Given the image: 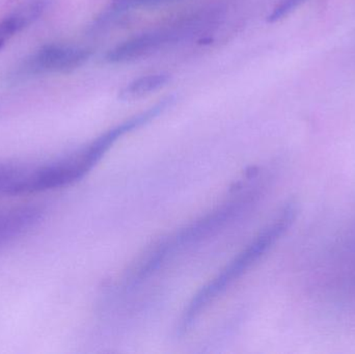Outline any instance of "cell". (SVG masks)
Returning <instances> with one entry per match:
<instances>
[{"mask_svg": "<svg viewBox=\"0 0 355 354\" xmlns=\"http://www.w3.org/2000/svg\"><path fill=\"white\" fill-rule=\"evenodd\" d=\"M306 0H281L268 16V22H277L291 14Z\"/></svg>", "mask_w": 355, "mask_h": 354, "instance_id": "obj_11", "label": "cell"}, {"mask_svg": "<svg viewBox=\"0 0 355 354\" xmlns=\"http://www.w3.org/2000/svg\"><path fill=\"white\" fill-rule=\"evenodd\" d=\"M43 214L41 207L33 205L0 210V247L35 227Z\"/></svg>", "mask_w": 355, "mask_h": 354, "instance_id": "obj_7", "label": "cell"}, {"mask_svg": "<svg viewBox=\"0 0 355 354\" xmlns=\"http://www.w3.org/2000/svg\"><path fill=\"white\" fill-rule=\"evenodd\" d=\"M172 1H175V0H112L108 12H112V15L123 14L128 10L160 6V4L168 3Z\"/></svg>", "mask_w": 355, "mask_h": 354, "instance_id": "obj_9", "label": "cell"}, {"mask_svg": "<svg viewBox=\"0 0 355 354\" xmlns=\"http://www.w3.org/2000/svg\"><path fill=\"white\" fill-rule=\"evenodd\" d=\"M49 4L50 0H31L2 18L0 20V50L3 49L10 39L39 20Z\"/></svg>", "mask_w": 355, "mask_h": 354, "instance_id": "obj_6", "label": "cell"}, {"mask_svg": "<svg viewBox=\"0 0 355 354\" xmlns=\"http://www.w3.org/2000/svg\"><path fill=\"white\" fill-rule=\"evenodd\" d=\"M168 81H170V75L166 73L146 75L129 82L120 91L119 97L123 101H135L162 89Z\"/></svg>", "mask_w": 355, "mask_h": 354, "instance_id": "obj_8", "label": "cell"}, {"mask_svg": "<svg viewBox=\"0 0 355 354\" xmlns=\"http://www.w3.org/2000/svg\"><path fill=\"white\" fill-rule=\"evenodd\" d=\"M153 120V114L145 110L108 129L83 147L64 157L37 168H25L15 181L8 195H26L68 186L85 178L105 154L122 137Z\"/></svg>", "mask_w": 355, "mask_h": 354, "instance_id": "obj_2", "label": "cell"}, {"mask_svg": "<svg viewBox=\"0 0 355 354\" xmlns=\"http://www.w3.org/2000/svg\"><path fill=\"white\" fill-rule=\"evenodd\" d=\"M200 22L196 18L184 22L154 29L130 37L116 45L106 54L110 64H126L149 57L171 44L193 35L200 30Z\"/></svg>", "mask_w": 355, "mask_h": 354, "instance_id": "obj_4", "label": "cell"}, {"mask_svg": "<svg viewBox=\"0 0 355 354\" xmlns=\"http://www.w3.org/2000/svg\"><path fill=\"white\" fill-rule=\"evenodd\" d=\"M297 215V205L289 202L281 210L277 218L267 224L241 251L237 254L212 280L209 281L192 297L188 307L182 314L179 332L186 333L200 314L233 286L248 270L260 261L267 251L287 232Z\"/></svg>", "mask_w": 355, "mask_h": 354, "instance_id": "obj_3", "label": "cell"}, {"mask_svg": "<svg viewBox=\"0 0 355 354\" xmlns=\"http://www.w3.org/2000/svg\"><path fill=\"white\" fill-rule=\"evenodd\" d=\"M91 51L73 46L48 45L31 53L12 71V81H23L49 74H64L83 67Z\"/></svg>", "mask_w": 355, "mask_h": 354, "instance_id": "obj_5", "label": "cell"}, {"mask_svg": "<svg viewBox=\"0 0 355 354\" xmlns=\"http://www.w3.org/2000/svg\"><path fill=\"white\" fill-rule=\"evenodd\" d=\"M24 168L10 162H0V195H8L10 187Z\"/></svg>", "mask_w": 355, "mask_h": 354, "instance_id": "obj_10", "label": "cell"}, {"mask_svg": "<svg viewBox=\"0 0 355 354\" xmlns=\"http://www.w3.org/2000/svg\"><path fill=\"white\" fill-rule=\"evenodd\" d=\"M257 172H254L245 183L239 185L235 193L214 209L200 216L177 232L164 237L141 256V259L127 272L121 289L131 291L141 286L157 274L172 258L186 249L194 247L210 237L218 234L234 220L248 211L258 199L260 187L257 186Z\"/></svg>", "mask_w": 355, "mask_h": 354, "instance_id": "obj_1", "label": "cell"}]
</instances>
